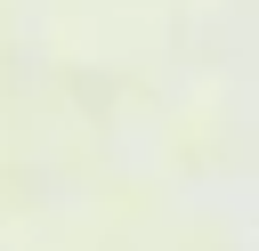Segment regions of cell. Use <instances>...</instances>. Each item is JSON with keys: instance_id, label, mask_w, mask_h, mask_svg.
I'll use <instances>...</instances> for the list:
<instances>
[]
</instances>
